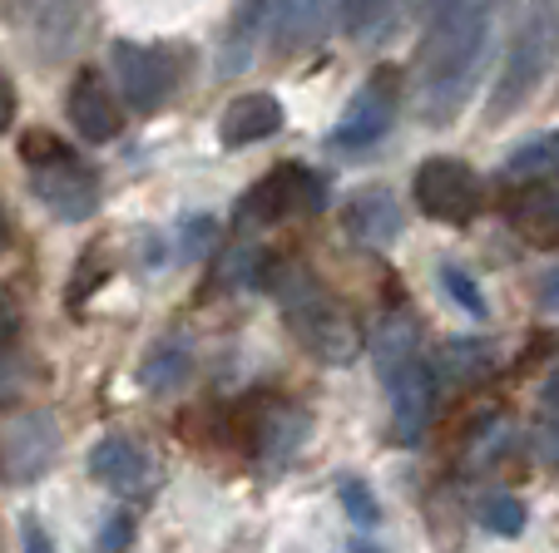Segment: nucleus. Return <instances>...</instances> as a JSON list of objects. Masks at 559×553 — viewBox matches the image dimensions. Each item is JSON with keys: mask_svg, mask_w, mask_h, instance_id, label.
Wrapping results in <instances>:
<instances>
[{"mask_svg": "<svg viewBox=\"0 0 559 553\" xmlns=\"http://www.w3.org/2000/svg\"><path fill=\"white\" fill-rule=\"evenodd\" d=\"M267 292L277 297L287 332L307 356H317L322 365H352L361 356V326L352 322L347 306L332 302L317 272H307L302 262H277Z\"/></svg>", "mask_w": 559, "mask_h": 553, "instance_id": "obj_1", "label": "nucleus"}, {"mask_svg": "<svg viewBox=\"0 0 559 553\" xmlns=\"http://www.w3.org/2000/svg\"><path fill=\"white\" fill-rule=\"evenodd\" d=\"M396 109H402V70H396V64H381L357 95H352V105L342 109V119L332 124L328 144L342 148V154H357V148L381 144L386 129L396 124Z\"/></svg>", "mask_w": 559, "mask_h": 553, "instance_id": "obj_2", "label": "nucleus"}, {"mask_svg": "<svg viewBox=\"0 0 559 553\" xmlns=\"http://www.w3.org/2000/svg\"><path fill=\"white\" fill-rule=\"evenodd\" d=\"M412 199L426 218L461 228V223H471L475 213L486 208V183L461 158H426L412 178Z\"/></svg>", "mask_w": 559, "mask_h": 553, "instance_id": "obj_3", "label": "nucleus"}, {"mask_svg": "<svg viewBox=\"0 0 559 553\" xmlns=\"http://www.w3.org/2000/svg\"><path fill=\"white\" fill-rule=\"evenodd\" d=\"M115 74L134 115H158L174 99V84H179V64L164 45L115 40Z\"/></svg>", "mask_w": 559, "mask_h": 553, "instance_id": "obj_4", "label": "nucleus"}, {"mask_svg": "<svg viewBox=\"0 0 559 553\" xmlns=\"http://www.w3.org/2000/svg\"><path fill=\"white\" fill-rule=\"evenodd\" d=\"M31 193L45 203V213L60 223H85L99 208V173L74 154H60L50 164L31 168Z\"/></svg>", "mask_w": 559, "mask_h": 553, "instance_id": "obj_5", "label": "nucleus"}, {"mask_svg": "<svg viewBox=\"0 0 559 553\" xmlns=\"http://www.w3.org/2000/svg\"><path fill=\"white\" fill-rule=\"evenodd\" d=\"M322 203H328V178L312 173L307 164H277L243 193V218L283 223L287 213H317Z\"/></svg>", "mask_w": 559, "mask_h": 553, "instance_id": "obj_6", "label": "nucleus"}, {"mask_svg": "<svg viewBox=\"0 0 559 553\" xmlns=\"http://www.w3.org/2000/svg\"><path fill=\"white\" fill-rule=\"evenodd\" d=\"M545 60H549V25H545V15H530V21L520 25L510 55H506L496 99H490V119H506L525 105V95L539 84V74H545Z\"/></svg>", "mask_w": 559, "mask_h": 553, "instance_id": "obj_7", "label": "nucleus"}, {"mask_svg": "<svg viewBox=\"0 0 559 553\" xmlns=\"http://www.w3.org/2000/svg\"><path fill=\"white\" fill-rule=\"evenodd\" d=\"M60 449V425L50 410H25L5 420V484H35L55 465Z\"/></svg>", "mask_w": 559, "mask_h": 553, "instance_id": "obj_8", "label": "nucleus"}, {"mask_svg": "<svg viewBox=\"0 0 559 553\" xmlns=\"http://www.w3.org/2000/svg\"><path fill=\"white\" fill-rule=\"evenodd\" d=\"M391 396V435L396 445H416L431 425V410H436V371L416 356L412 365H402L391 381H381Z\"/></svg>", "mask_w": 559, "mask_h": 553, "instance_id": "obj_9", "label": "nucleus"}, {"mask_svg": "<svg viewBox=\"0 0 559 553\" xmlns=\"http://www.w3.org/2000/svg\"><path fill=\"white\" fill-rule=\"evenodd\" d=\"M90 474H95V484L134 500V494H144L148 484H154V459H148V449L139 445V440L109 435L90 449Z\"/></svg>", "mask_w": 559, "mask_h": 553, "instance_id": "obj_10", "label": "nucleus"}, {"mask_svg": "<svg viewBox=\"0 0 559 553\" xmlns=\"http://www.w3.org/2000/svg\"><path fill=\"white\" fill-rule=\"evenodd\" d=\"M307 430H312V420L297 406L267 400V406H258L253 416H248V449H258L267 465H287V459L302 449Z\"/></svg>", "mask_w": 559, "mask_h": 553, "instance_id": "obj_11", "label": "nucleus"}, {"mask_svg": "<svg viewBox=\"0 0 559 553\" xmlns=\"http://www.w3.org/2000/svg\"><path fill=\"white\" fill-rule=\"evenodd\" d=\"M402 203L391 199L386 189H361L347 199V208H342V228H347L352 242H361V248H391V242L402 238Z\"/></svg>", "mask_w": 559, "mask_h": 553, "instance_id": "obj_12", "label": "nucleus"}, {"mask_svg": "<svg viewBox=\"0 0 559 553\" xmlns=\"http://www.w3.org/2000/svg\"><path fill=\"white\" fill-rule=\"evenodd\" d=\"M64 115H70V129H80L85 144H115L119 139V109H115V99H109V89L99 84L95 70L74 74Z\"/></svg>", "mask_w": 559, "mask_h": 553, "instance_id": "obj_13", "label": "nucleus"}, {"mask_svg": "<svg viewBox=\"0 0 559 553\" xmlns=\"http://www.w3.org/2000/svg\"><path fill=\"white\" fill-rule=\"evenodd\" d=\"M506 218L530 248H559V189L555 183H530L506 203Z\"/></svg>", "mask_w": 559, "mask_h": 553, "instance_id": "obj_14", "label": "nucleus"}, {"mask_svg": "<svg viewBox=\"0 0 559 553\" xmlns=\"http://www.w3.org/2000/svg\"><path fill=\"white\" fill-rule=\"evenodd\" d=\"M223 144L228 148H248V144H263V139H273L277 129H283V105H277L273 95H263V89H253V95H238L228 109H223Z\"/></svg>", "mask_w": 559, "mask_h": 553, "instance_id": "obj_15", "label": "nucleus"}, {"mask_svg": "<svg viewBox=\"0 0 559 553\" xmlns=\"http://www.w3.org/2000/svg\"><path fill=\"white\" fill-rule=\"evenodd\" d=\"M328 21H332V0H277V21H273L277 55H297L307 45H317Z\"/></svg>", "mask_w": 559, "mask_h": 553, "instance_id": "obj_16", "label": "nucleus"}, {"mask_svg": "<svg viewBox=\"0 0 559 553\" xmlns=\"http://www.w3.org/2000/svg\"><path fill=\"white\" fill-rule=\"evenodd\" d=\"M412 361H416V316L402 312V306H391V312L371 326V365H377L381 381H391Z\"/></svg>", "mask_w": 559, "mask_h": 553, "instance_id": "obj_17", "label": "nucleus"}, {"mask_svg": "<svg viewBox=\"0 0 559 553\" xmlns=\"http://www.w3.org/2000/svg\"><path fill=\"white\" fill-rule=\"evenodd\" d=\"M277 21V0H243L238 5V15H233V31H228V45H223V70L238 74L248 60H253L258 40H263V31H273Z\"/></svg>", "mask_w": 559, "mask_h": 553, "instance_id": "obj_18", "label": "nucleus"}, {"mask_svg": "<svg viewBox=\"0 0 559 553\" xmlns=\"http://www.w3.org/2000/svg\"><path fill=\"white\" fill-rule=\"evenodd\" d=\"M189 365H193V356L183 341H158L148 351V361L139 365V386L154 390V396H169V390H179L189 381Z\"/></svg>", "mask_w": 559, "mask_h": 553, "instance_id": "obj_19", "label": "nucleus"}, {"mask_svg": "<svg viewBox=\"0 0 559 553\" xmlns=\"http://www.w3.org/2000/svg\"><path fill=\"white\" fill-rule=\"evenodd\" d=\"M510 173L515 178H545V173H555L559 168V129H549V134H539V139H530V144H520L515 154H510Z\"/></svg>", "mask_w": 559, "mask_h": 553, "instance_id": "obj_20", "label": "nucleus"}, {"mask_svg": "<svg viewBox=\"0 0 559 553\" xmlns=\"http://www.w3.org/2000/svg\"><path fill=\"white\" fill-rule=\"evenodd\" d=\"M436 277H441V292L451 297V302L461 306L465 316H475V322H486L490 306H486V297H480V287H475L471 272H465V267H451V262H441V272H436Z\"/></svg>", "mask_w": 559, "mask_h": 553, "instance_id": "obj_21", "label": "nucleus"}, {"mask_svg": "<svg viewBox=\"0 0 559 553\" xmlns=\"http://www.w3.org/2000/svg\"><path fill=\"white\" fill-rule=\"evenodd\" d=\"M480 524H486L490 533H500V539H515V533L525 529V504H520L515 494L496 490L480 500Z\"/></svg>", "mask_w": 559, "mask_h": 553, "instance_id": "obj_22", "label": "nucleus"}, {"mask_svg": "<svg viewBox=\"0 0 559 553\" xmlns=\"http://www.w3.org/2000/svg\"><path fill=\"white\" fill-rule=\"evenodd\" d=\"M386 15H391V0H342V31L352 40H367Z\"/></svg>", "mask_w": 559, "mask_h": 553, "instance_id": "obj_23", "label": "nucleus"}, {"mask_svg": "<svg viewBox=\"0 0 559 553\" xmlns=\"http://www.w3.org/2000/svg\"><path fill=\"white\" fill-rule=\"evenodd\" d=\"M441 361H445V376H451L455 386H465V381H475L480 371H486L490 356H486V346L480 341H451Z\"/></svg>", "mask_w": 559, "mask_h": 553, "instance_id": "obj_24", "label": "nucleus"}, {"mask_svg": "<svg viewBox=\"0 0 559 553\" xmlns=\"http://www.w3.org/2000/svg\"><path fill=\"white\" fill-rule=\"evenodd\" d=\"M213 238H218V223H213L209 213H189V218H179V252L183 257H203V252L213 248Z\"/></svg>", "mask_w": 559, "mask_h": 553, "instance_id": "obj_25", "label": "nucleus"}, {"mask_svg": "<svg viewBox=\"0 0 559 553\" xmlns=\"http://www.w3.org/2000/svg\"><path fill=\"white\" fill-rule=\"evenodd\" d=\"M342 509H347V519L357 529H377V519H381L377 500H371V490L361 480H342Z\"/></svg>", "mask_w": 559, "mask_h": 553, "instance_id": "obj_26", "label": "nucleus"}, {"mask_svg": "<svg viewBox=\"0 0 559 553\" xmlns=\"http://www.w3.org/2000/svg\"><path fill=\"white\" fill-rule=\"evenodd\" d=\"M134 543V514H109L99 529V553H124Z\"/></svg>", "mask_w": 559, "mask_h": 553, "instance_id": "obj_27", "label": "nucleus"}, {"mask_svg": "<svg viewBox=\"0 0 559 553\" xmlns=\"http://www.w3.org/2000/svg\"><path fill=\"white\" fill-rule=\"evenodd\" d=\"M21 549H25V553H55V539H50V533H45L35 519H25V529H21Z\"/></svg>", "mask_w": 559, "mask_h": 553, "instance_id": "obj_28", "label": "nucleus"}, {"mask_svg": "<svg viewBox=\"0 0 559 553\" xmlns=\"http://www.w3.org/2000/svg\"><path fill=\"white\" fill-rule=\"evenodd\" d=\"M475 5H490V0H431V21H441V15L475 11Z\"/></svg>", "mask_w": 559, "mask_h": 553, "instance_id": "obj_29", "label": "nucleus"}, {"mask_svg": "<svg viewBox=\"0 0 559 553\" xmlns=\"http://www.w3.org/2000/svg\"><path fill=\"white\" fill-rule=\"evenodd\" d=\"M539 306H545V312H555V316H559V267L549 272L545 282H539Z\"/></svg>", "mask_w": 559, "mask_h": 553, "instance_id": "obj_30", "label": "nucleus"}, {"mask_svg": "<svg viewBox=\"0 0 559 553\" xmlns=\"http://www.w3.org/2000/svg\"><path fill=\"white\" fill-rule=\"evenodd\" d=\"M539 400H545V410H555V416H559V365L549 371L545 386H539Z\"/></svg>", "mask_w": 559, "mask_h": 553, "instance_id": "obj_31", "label": "nucleus"}, {"mask_svg": "<svg viewBox=\"0 0 559 553\" xmlns=\"http://www.w3.org/2000/svg\"><path fill=\"white\" fill-rule=\"evenodd\" d=\"M545 455L559 465V425H549V430H545Z\"/></svg>", "mask_w": 559, "mask_h": 553, "instance_id": "obj_32", "label": "nucleus"}, {"mask_svg": "<svg viewBox=\"0 0 559 553\" xmlns=\"http://www.w3.org/2000/svg\"><path fill=\"white\" fill-rule=\"evenodd\" d=\"M11 119H15V95H11V84H5V115H0V124L11 129Z\"/></svg>", "mask_w": 559, "mask_h": 553, "instance_id": "obj_33", "label": "nucleus"}, {"mask_svg": "<svg viewBox=\"0 0 559 553\" xmlns=\"http://www.w3.org/2000/svg\"><path fill=\"white\" fill-rule=\"evenodd\" d=\"M347 553H381V549H377L371 539H352V549H347Z\"/></svg>", "mask_w": 559, "mask_h": 553, "instance_id": "obj_34", "label": "nucleus"}, {"mask_svg": "<svg viewBox=\"0 0 559 553\" xmlns=\"http://www.w3.org/2000/svg\"><path fill=\"white\" fill-rule=\"evenodd\" d=\"M11 5H15V0H11Z\"/></svg>", "mask_w": 559, "mask_h": 553, "instance_id": "obj_35", "label": "nucleus"}]
</instances>
